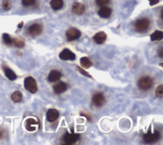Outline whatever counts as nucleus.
Segmentation results:
<instances>
[{"label":"nucleus","instance_id":"nucleus-21","mask_svg":"<svg viewBox=\"0 0 163 145\" xmlns=\"http://www.w3.org/2000/svg\"><path fill=\"white\" fill-rule=\"evenodd\" d=\"M163 38V32L159 30L155 31L150 35L152 41H160Z\"/></svg>","mask_w":163,"mask_h":145},{"label":"nucleus","instance_id":"nucleus-14","mask_svg":"<svg viewBox=\"0 0 163 145\" xmlns=\"http://www.w3.org/2000/svg\"><path fill=\"white\" fill-rule=\"evenodd\" d=\"M62 77V74L60 71L57 70H53L50 73L48 76V80L51 83H54L56 81H58Z\"/></svg>","mask_w":163,"mask_h":145},{"label":"nucleus","instance_id":"nucleus-10","mask_svg":"<svg viewBox=\"0 0 163 145\" xmlns=\"http://www.w3.org/2000/svg\"><path fill=\"white\" fill-rule=\"evenodd\" d=\"M47 120L49 122H54L58 120L59 116V113L55 109H50L47 113Z\"/></svg>","mask_w":163,"mask_h":145},{"label":"nucleus","instance_id":"nucleus-25","mask_svg":"<svg viewBox=\"0 0 163 145\" xmlns=\"http://www.w3.org/2000/svg\"><path fill=\"white\" fill-rule=\"evenodd\" d=\"M156 95L160 99L163 97V86L162 84L158 86L156 90Z\"/></svg>","mask_w":163,"mask_h":145},{"label":"nucleus","instance_id":"nucleus-2","mask_svg":"<svg viewBox=\"0 0 163 145\" xmlns=\"http://www.w3.org/2000/svg\"><path fill=\"white\" fill-rule=\"evenodd\" d=\"M153 84V80L149 76H143L138 82V86L141 90L146 91L150 90Z\"/></svg>","mask_w":163,"mask_h":145},{"label":"nucleus","instance_id":"nucleus-9","mask_svg":"<svg viewBox=\"0 0 163 145\" xmlns=\"http://www.w3.org/2000/svg\"><path fill=\"white\" fill-rule=\"evenodd\" d=\"M59 58L62 60H75L76 58L75 54L68 49H64L59 53Z\"/></svg>","mask_w":163,"mask_h":145},{"label":"nucleus","instance_id":"nucleus-29","mask_svg":"<svg viewBox=\"0 0 163 145\" xmlns=\"http://www.w3.org/2000/svg\"><path fill=\"white\" fill-rule=\"evenodd\" d=\"M80 115L82 116H84L85 118H87V120H89V121H91L92 120V118L91 116V115L88 114L86 112H84V111H82L81 113H80Z\"/></svg>","mask_w":163,"mask_h":145},{"label":"nucleus","instance_id":"nucleus-20","mask_svg":"<svg viewBox=\"0 0 163 145\" xmlns=\"http://www.w3.org/2000/svg\"><path fill=\"white\" fill-rule=\"evenodd\" d=\"M80 65L84 69H89L93 65V63L91 59L87 57H82L80 58Z\"/></svg>","mask_w":163,"mask_h":145},{"label":"nucleus","instance_id":"nucleus-12","mask_svg":"<svg viewBox=\"0 0 163 145\" xmlns=\"http://www.w3.org/2000/svg\"><path fill=\"white\" fill-rule=\"evenodd\" d=\"M85 10V6L83 3L76 2L73 3L71 7L72 12L76 15H82L84 13Z\"/></svg>","mask_w":163,"mask_h":145},{"label":"nucleus","instance_id":"nucleus-30","mask_svg":"<svg viewBox=\"0 0 163 145\" xmlns=\"http://www.w3.org/2000/svg\"><path fill=\"white\" fill-rule=\"evenodd\" d=\"M6 136V131L0 128V140L3 139Z\"/></svg>","mask_w":163,"mask_h":145},{"label":"nucleus","instance_id":"nucleus-17","mask_svg":"<svg viewBox=\"0 0 163 145\" xmlns=\"http://www.w3.org/2000/svg\"><path fill=\"white\" fill-rule=\"evenodd\" d=\"M3 71L6 75V78L10 81H14L17 78V76L15 74V72L11 70L10 68L4 66H3Z\"/></svg>","mask_w":163,"mask_h":145},{"label":"nucleus","instance_id":"nucleus-23","mask_svg":"<svg viewBox=\"0 0 163 145\" xmlns=\"http://www.w3.org/2000/svg\"><path fill=\"white\" fill-rule=\"evenodd\" d=\"M2 6L3 10L8 11L11 9V8L12 6V3L10 0H3Z\"/></svg>","mask_w":163,"mask_h":145},{"label":"nucleus","instance_id":"nucleus-5","mask_svg":"<svg viewBox=\"0 0 163 145\" xmlns=\"http://www.w3.org/2000/svg\"><path fill=\"white\" fill-rule=\"evenodd\" d=\"M161 135L159 131H156L153 133L149 131L143 135V140L146 143H154L159 141Z\"/></svg>","mask_w":163,"mask_h":145},{"label":"nucleus","instance_id":"nucleus-8","mask_svg":"<svg viewBox=\"0 0 163 145\" xmlns=\"http://www.w3.org/2000/svg\"><path fill=\"white\" fill-rule=\"evenodd\" d=\"M81 36V32L78 29L71 28L66 33V37L68 41H73L79 38Z\"/></svg>","mask_w":163,"mask_h":145},{"label":"nucleus","instance_id":"nucleus-33","mask_svg":"<svg viewBox=\"0 0 163 145\" xmlns=\"http://www.w3.org/2000/svg\"><path fill=\"white\" fill-rule=\"evenodd\" d=\"M23 25H24V22L22 21L21 22H20L19 24H18V28H22V26H23Z\"/></svg>","mask_w":163,"mask_h":145},{"label":"nucleus","instance_id":"nucleus-31","mask_svg":"<svg viewBox=\"0 0 163 145\" xmlns=\"http://www.w3.org/2000/svg\"><path fill=\"white\" fill-rule=\"evenodd\" d=\"M149 4L150 6H153L157 4L159 2V0H149Z\"/></svg>","mask_w":163,"mask_h":145},{"label":"nucleus","instance_id":"nucleus-28","mask_svg":"<svg viewBox=\"0 0 163 145\" xmlns=\"http://www.w3.org/2000/svg\"><path fill=\"white\" fill-rule=\"evenodd\" d=\"M77 70H78V71L80 73V74H82L83 75H84V76H86V77H88V78H92V77L91 76V75L90 74H89L87 71H85V70H84V69H82V68H80V66H77Z\"/></svg>","mask_w":163,"mask_h":145},{"label":"nucleus","instance_id":"nucleus-18","mask_svg":"<svg viewBox=\"0 0 163 145\" xmlns=\"http://www.w3.org/2000/svg\"><path fill=\"white\" fill-rule=\"evenodd\" d=\"M50 4L53 10H59L63 8L64 5V2L63 0H51Z\"/></svg>","mask_w":163,"mask_h":145},{"label":"nucleus","instance_id":"nucleus-4","mask_svg":"<svg viewBox=\"0 0 163 145\" xmlns=\"http://www.w3.org/2000/svg\"><path fill=\"white\" fill-rule=\"evenodd\" d=\"M80 134H75L74 132H66L65 134L63 135V141L64 142V144L66 145H71L75 144L77 141H78L80 139Z\"/></svg>","mask_w":163,"mask_h":145},{"label":"nucleus","instance_id":"nucleus-22","mask_svg":"<svg viewBox=\"0 0 163 145\" xmlns=\"http://www.w3.org/2000/svg\"><path fill=\"white\" fill-rule=\"evenodd\" d=\"M12 45H13L15 47L17 48H22L25 46V42L21 38H12Z\"/></svg>","mask_w":163,"mask_h":145},{"label":"nucleus","instance_id":"nucleus-24","mask_svg":"<svg viewBox=\"0 0 163 145\" xmlns=\"http://www.w3.org/2000/svg\"><path fill=\"white\" fill-rule=\"evenodd\" d=\"M3 40L6 45H12V38L7 33H4L3 35Z\"/></svg>","mask_w":163,"mask_h":145},{"label":"nucleus","instance_id":"nucleus-15","mask_svg":"<svg viewBox=\"0 0 163 145\" xmlns=\"http://www.w3.org/2000/svg\"><path fill=\"white\" fill-rule=\"evenodd\" d=\"M107 35L103 31H100L95 34V35L93 37V40L97 44H102L107 40Z\"/></svg>","mask_w":163,"mask_h":145},{"label":"nucleus","instance_id":"nucleus-7","mask_svg":"<svg viewBox=\"0 0 163 145\" xmlns=\"http://www.w3.org/2000/svg\"><path fill=\"white\" fill-rule=\"evenodd\" d=\"M92 102L93 105L96 107H101L104 104L106 99L102 93L97 92L93 96Z\"/></svg>","mask_w":163,"mask_h":145},{"label":"nucleus","instance_id":"nucleus-6","mask_svg":"<svg viewBox=\"0 0 163 145\" xmlns=\"http://www.w3.org/2000/svg\"><path fill=\"white\" fill-rule=\"evenodd\" d=\"M43 30V28L42 26L39 24H32L31 26H29V28H28V35L31 37H36L40 35L42 33Z\"/></svg>","mask_w":163,"mask_h":145},{"label":"nucleus","instance_id":"nucleus-11","mask_svg":"<svg viewBox=\"0 0 163 145\" xmlns=\"http://www.w3.org/2000/svg\"><path fill=\"white\" fill-rule=\"evenodd\" d=\"M39 125V122L32 118L27 119L25 123L26 129L29 132L35 131L36 129V125Z\"/></svg>","mask_w":163,"mask_h":145},{"label":"nucleus","instance_id":"nucleus-3","mask_svg":"<svg viewBox=\"0 0 163 145\" xmlns=\"http://www.w3.org/2000/svg\"><path fill=\"white\" fill-rule=\"evenodd\" d=\"M24 88L31 93H35L38 90L37 84L35 79L32 77H28L24 79Z\"/></svg>","mask_w":163,"mask_h":145},{"label":"nucleus","instance_id":"nucleus-19","mask_svg":"<svg viewBox=\"0 0 163 145\" xmlns=\"http://www.w3.org/2000/svg\"><path fill=\"white\" fill-rule=\"evenodd\" d=\"M22 94L20 91H15L11 95V99L15 103H20L22 100Z\"/></svg>","mask_w":163,"mask_h":145},{"label":"nucleus","instance_id":"nucleus-27","mask_svg":"<svg viewBox=\"0 0 163 145\" xmlns=\"http://www.w3.org/2000/svg\"><path fill=\"white\" fill-rule=\"evenodd\" d=\"M110 2V0H96V4L100 6H104V5H108Z\"/></svg>","mask_w":163,"mask_h":145},{"label":"nucleus","instance_id":"nucleus-32","mask_svg":"<svg viewBox=\"0 0 163 145\" xmlns=\"http://www.w3.org/2000/svg\"><path fill=\"white\" fill-rule=\"evenodd\" d=\"M163 49L161 47L159 50V52H158V54H159V56L161 57V58H162L163 57Z\"/></svg>","mask_w":163,"mask_h":145},{"label":"nucleus","instance_id":"nucleus-26","mask_svg":"<svg viewBox=\"0 0 163 145\" xmlns=\"http://www.w3.org/2000/svg\"><path fill=\"white\" fill-rule=\"evenodd\" d=\"M36 0H22V3L24 6H30L34 5Z\"/></svg>","mask_w":163,"mask_h":145},{"label":"nucleus","instance_id":"nucleus-1","mask_svg":"<svg viewBox=\"0 0 163 145\" xmlns=\"http://www.w3.org/2000/svg\"><path fill=\"white\" fill-rule=\"evenodd\" d=\"M150 21L146 18L140 19L135 22L134 26L135 30L138 33H145L150 27Z\"/></svg>","mask_w":163,"mask_h":145},{"label":"nucleus","instance_id":"nucleus-13","mask_svg":"<svg viewBox=\"0 0 163 145\" xmlns=\"http://www.w3.org/2000/svg\"><path fill=\"white\" fill-rule=\"evenodd\" d=\"M67 88H68L67 84L62 81L57 83L53 87L54 92L57 93V94H61V93H64L65 91H66Z\"/></svg>","mask_w":163,"mask_h":145},{"label":"nucleus","instance_id":"nucleus-16","mask_svg":"<svg viewBox=\"0 0 163 145\" xmlns=\"http://www.w3.org/2000/svg\"><path fill=\"white\" fill-rule=\"evenodd\" d=\"M112 10L108 6H102L98 11L99 15L102 18L107 19L110 17Z\"/></svg>","mask_w":163,"mask_h":145}]
</instances>
